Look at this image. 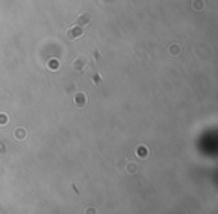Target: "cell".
<instances>
[{
  "label": "cell",
  "instance_id": "6da1fadb",
  "mask_svg": "<svg viewBox=\"0 0 218 214\" xmlns=\"http://www.w3.org/2000/svg\"><path fill=\"white\" fill-rule=\"evenodd\" d=\"M73 103L78 106V108H82V106H85V103H87V96L84 93H78L76 96H75V100H73Z\"/></svg>",
  "mask_w": 218,
  "mask_h": 214
},
{
  "label": "cell",
  "instance_id": "7a4b0ae2",
  "mask_svg": "<svg viewBox=\"0 0 218 214\" xmlns=\"http://www.w3.org/2000/svg\"><path fill=\"white\" fill-rule=\"evenodd\" d=\"M67 36H69L70 39H78V38L82 36V29H81V27H72V29H69Z\"/></svg>",
  "mask_w": 218,
  "mask_h": 214
},
{
  "label": "cell",
  "instance_id": "3957f363",
  "mask_svg": "<svg viewBox=\"0 0 218 214\" xmlns=\"http://www.w3.org/2000/svg\"><path fill=\"white\" fill-rule=\"evenodd\" d=\"M88 22H90V14H81V15L78 17V24L87 26Z\"/></svg>",
  "mask_w": 218,
  "mask_h": 214
},
{
  "label": "cell",
  "instance_id": "277c9868",
  "mask_svg": "<svg viewBox=\"0 0 218 214\" xmlns=\"http://www.w3.org/2000/svg\"><path fill=\"white\" fill-rule=\"evenodd\" d=\"M58 67H60V64H58V60L53 59V60H50V61H48V69H51V70H57Z\"/></svg>",
  "mask_w": 218,
  "mask_h": 214
},
{
  "label": "cell",
  "instance_id": "5b68a950",
  "mask_svg": "<svg viewBox=\"0 0 218 214\" xmlns=\"http://www.w3.org/2000/svg\"><path fill=\"white\" fill-rule=\"evenodd\" d=\"M137 154H139L140 157H143V156H147V154H148V150L145 148L143 145H140V147H139V150H137Z\"/></svg>",
  "mask_w": 218,
  "mask_h": 214
},
{
  "label": "cell",
  "instance_id": "8992f818",
  "mask_svg": "<svg viewBox=\"0 0 218 214\" xmlns=\"http://www.w3.org/2000/svg\"><path fill=\"white\" fill-rule=\"evenodd\" d=\"M6 123H8V115L0 114V126H5Z\"/></svg>",
  "mask_w": 218,
  "mask_h": 214
}]
</instances>
